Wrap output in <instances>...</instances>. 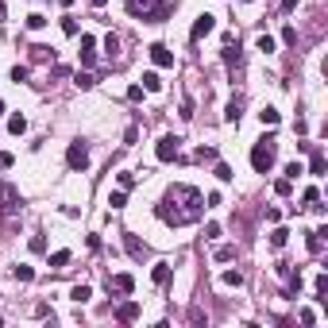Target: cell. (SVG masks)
<instances>
[{"mask_svg":"<svg viewBox=\"0 0 328 328\" xmlns=\"http://www.w3.org/2000/svg\"><path fill=\"white\" fill-rule=\"evenodd\" d=\"M201 212H205V197L197 193L193 185H170L166 197L155 205V216H159L163 224H170V228L201 220Z\"/></svg>","mask_w":328,"mask_h":328,"instance_id":"6da1fadb","label":"cell"},{"mask_svg":"<svg viewBox=\"0 0 328 328\" xmlns=\"http://www.w3.org/2000/svg\"><path fill=\"white\" fill-rule=\"evenodd\" d=\"M128 12L143 23H163L174 12V0H128Z\"/></svg>","mask_w":328,"mask_h":328,"instance_id":"7a4b0ae2","label":"cell"},{"mask_svg":"<svg viewBox=\"0 0 328 328\" xmlns=\"http://www.w3.org/2000/svg\"><path fill=\"white\" fill-rule=\"evenodd\" d=\"M274 159H278V143H274V135H263V139L251 147L255 174H270V170H274Z\"/></svg>","mask_w":328,"mask_h":328,"instance_id":"3957f363","label":"cell"},{"mask_svg":"<svg viewBox=\"0 0 328 328\" xmlns=\"http://www.w3.org/2000/svg\"><path fill=\"white\" fill-rule=\"evenodd\" d=\"M66 166L70 170H89V147H85V139H74L66 147Z\"/></svg>","mask_w":328,"mask_h":328,"instance_id":"277c9868","label":"cell"},{"mask_svg":"<svg viewBox=\"0 0 328 328\" xmlns=\"http://www.w3.org/2000/svg\"><path fill=\"white\" fill-rule=\"evenodd\" d=\"M178 151H181V139H178V135H163V139L155 143V159H159V163H174V159H178Z\"/></svg>","mask_w":328,"mask_h":328,"instance_id":"5b68a950","label":"cell"},{"mask_svg":"<svg viewBox=\"0 0 328 328\" xmlns=\"http://www.w3.org/2000/svg\"><path fill=\"white\" fill-rule=\"evenodd\" d=\"M0 212H4V216L19 212V189H15V185H0Z\"/></svg>","mask_w":328,"mask_h":328,"instance_id":"8992f818","label":"cell"},{"mask_svg":"<svg viewBox=\"0 0 328 328\" xmlns=\"http://www.w3.org/2000/svg\"><path fill=\"white\" fill-rule=\"evenodd\" d=\"M212 27H216V15H197V23H193V31H189V39H193V43H201V39H205V35H212Z\"/></svg>","mask_w":328,"mask_h":328,"instance_id":"52a82bcc","label":"cell"},{"mask_svg":"<svg viewBox=\"0 0 328 328\" xmlns=\"http://www.w3.org/2000/svg\"><path fill=\"white\" fill-rule=\"evenodd\" d=\"M151 62H155L159 70H170V66H174V54H170L163 43H151Z\"/></svg>","mask_w":328,"mask_h":328,"instance_id":"ba28073f","label":"cell"},{"mask_svg":"<svg viewBox=\"0 0 328 328\" xmlns=\"http://www.w3.org/2000/svg\"><path fill=\"white\" fill-rule=\"evenodd\" d=\"M325 239H328V228H313L309 239H305V243H309V255H321V251H325Z\"/></svg>","mask_w":328,"mask_h":328,"instance_id":"9c48e42d","label":"cell"},{"mask_svg":"<svg viewBox=\"0 0 328 328\" xmlns=\"http://www.w3.org/2000/svg\"><path fill=\"white\" fill-rule=\"evenodd\" d=\"M116 321H124V325H132V321H139V305L135 301H124L116 309Z\"/></svg>","mask_w":328,"mask_h":328,"instance_id":"30bf717a","label":"cell"},{"mask_svg":"<svg viewBox=\"0 0 328 328\" xmlns=\"http://www.w3.org/2000/svg\"><path fill=\"white\" fill-rule=\"evenodd\" d=\"M112 290H116V294H132L135 278H132V274H112Z\"/></svg>","mask_w":328,"mask_h":328,"instance_id":"8fae6325","label":"cell"},{"mask_svg":"<svg viewBox=\"0 0 328 328\" xmlns=\"http://www.w3.org/2000/svg\"><path fill=\"white\" fill-rule=\"evenodd\" d=\"M239 116H243V101H239V97H232V101H228V108H224V120H228V124H239Z\"/></svg>","mask_w":328,"mask_h":328,"instance_id":"7c38bea8","label":"cell"},{"mask_svg":"<svg viewBox=\"0 0 328 328\" xmlns=\"http://www.w3.org/2000/svg\"><path fill=\"white\" fill-rule=\"evenodd\" d=\"M151 282H155V286H166V282H170V263H155V270H151Z\"/></svg>","mask_w":328,"mask_h":328,"instance_id":"4fadbf2b","label":"cell"},{"mask_svg":"<svg viewBox=\"0 0 328 328\" xmlns=\"http://www.w3.org/2000/svg\"><path fill=\"white\" fill-rule=\"evenodd\" d=\"M31 62H54V50L43 46V43H35V46H31Z\"/></svg>","mask_w":328,"mask_h":328,"instance_id":"5bb4252c","label":"cell"},{"mask_svg":"<svg viewBox=\"0 0 328 328\" xmlns=\"http://www.w3.org/2000/svg\"><path fill=\"white\" fill-rule=\"evenodd\" d=\"M139 81H143V89H147V93H159V89H163V77L155 74V70H147V74L139 77Z\"/></svg>","mask_w":328,"mask_h":328,"instance_id":"9a60e30c","label":"cell"},{"mask_svg":"<svg viewBox=\"0 0 328 328\" xmlns=\"http://www.w3.org/2000/svg\"><path fill=\"white\" fill-rule=\"evenodd\" d=\"M70 259H74V255L62 247V251H54V255H50V267H54V270H66V267H70Z\"/></svg>","mask_w":328,"mask_h":328,"instance_id":"2e32d148","label":"cell"},{"mask_svg":"<svg viewBox=\"0 0 328 328\" xmlns=\"http://www.w3.org/2000/svg\"><path fill=\"white\" fill-rule=\"evenodd\" d=\"M224 62H228V66H239V62H243V54H239V43H228V46H224Z\"/></svg>","mask_w":328,"mask_h":328,"instance_id":"e0dca14e","label":"cell"},{"mask_svg":"<svg viewBox=\"0 0 328 328\" xmlns=\"http://www.w3.org/2000/svg\"><path fill=\"white\" fill-rule=\"evenodd\" d=\"M220 286H232V290H239V286H243V274H239V270H224V274H220Z\"/></svg>","mask_w":328,"mask_h":328,"instance_id":"ac0fdd59","label":"cell"},{"mask_svg":"<svg viewBox=\"0 0 328 328\" xmlns=\"http://www.w3.org/2000/svg\"><path fill=\"white\" fill-rule=\"evenodd\" d=\"M236 259V243H220L216 247V263H232Z\"/></svg>","mask_w":328,"mask_h":328,"instance_id":"d6986e66","label":"cell"},{"mask_svg":"<svg viewBox=\"0 0 328 328\" xmlns=\"http://www.w3.org/2000/svg\"><path fill=\"white\" fill-rule=\"evenodd\" d=\"M8 132H12V135H23V132H27V120L19 116V112H15V116H8Z\"/></svg>","mask_w":328,"mask_h":328,"instance_id":"ffe728a7","label":"cell"},{"mask_svg":"<svg viewBox=\"0 0 328 328\" xmlns=\"http://www.w3.org/2000/svg\"><path fill=\"white\" fill-rule=\"evenodd\" d=\"M259 120H263V128H274V124H278V120H282V116H278V108H263V112H259Z\"/></svg>","mask_w":328,"mask_h":328,"instance_id":"44dd1931","label":"cell"},{"mask_svg":"<svg viewBox=\"0 0 328 328\" xmlns=\"http://www.w3.org/2000/svg\"><path fill=\"white\" fill-rule=\"evenodd\" d=\"M124 247H128V255H132V259H143V243H139L135 236H124Z\"/></svg>","mask_w":328,"mask_h":328,"instance_id":"7402d4cb","label":"cell"},{"mask_svg":"<svg viewBox=\"0 0 328 328\" xmlns=\"http://www.w3.org/2000/svg\"><path fill=\"white\" fill-rule=\"evenodd\" d=\"M108 205H112V209H124V205H128V189H112V193H108Z\"/></svg>","mask_w":328,"mask_h":328,"instance_id":"603a6c76","label":"cell"},{"mask_svg":"<svg viewBox=\"0 0 328 328\" xmlns=\"http://www.w3.org/2000/svg\"><path fill=\"white\" fill-rule=\"evenodd\" d=\"M286 239H290V232H286V228H274V232H270V247L278 251V247H286Z\"/></svg>","mask_w":328,"mask_h":328,"instance_id":"cb8c5ba5","label":"cell"},{"mask_svg":"<svg viewBox=\"0 0 328 328\" xmlns=\"http://www.w3.org/2000/svg\"><path fill=\"white\" fill-rule=\"evenodd\" d=\"M70 298H74L77 305H85V301L93 298V290H89V286H74V290H70Z\"/></svg>","mask_w":328,"mask_h":328,"instance_id":"d4e9b609","label":"cell"},{"mask_svg":"<svg viewBox=\"0 0 328 328\" xmlns=\"http://www.w3.org/2000/svg\"><path fill=\"white\" fill-rule=\"evenodd\" d=\"M12 274H15V282H31V278H35V270H31L27 263H19V267H12Z\"/></svg>","mask_w":328,"mask_h":328,"instance_id":"484cf974","label":"cell"},{"mask_svg":"<svg viewBox=\"0 0 328 328\" xmlns=\"http://www.w3.org/2000/svg\"><path fill=\"white\" fill-rule=\"evenodd\" d=\"M274 193H278V197H290V193H294V181H290V178H278V181H274Z\"/></svg>","mask_w":328,"mask_h":328,"instance_id":"4316f807","label":"cell"},{"mask_svg":"<svg viewBox=\"0 0 328 328\" xmlns=\"http://www.w3.org/2000/svg\"><path fill=\"white\" fill-rule=\"evenodd\" d=\"M74 85H77V89H93L97 77H93V74H74Z\"/></svg>","mask_w":328,"mask_h":328,"instance_id":"83f0119b","label":"cell"},{"mask_svg":"<svg viewBox=\"0 0 328 328\" xmlns=\"http://www.w3.org/2000/svg\"><path fill=\"white\" fill-rule=\"evenodd\" d=\"M197 159H201V163H216V147H205V143H201V147H197Z\"/></svg>","mask_w":328,"mask_h":328,"instance_id":"f1b7e54d","label":"cell"},{"mask_svg":"<svg viewBox=\"0 0 328 328\" xmlns=\"http://www.w3.org/2000/svg\"><path fill=\"white\" fill-rule=\"evenodd\" d=\"M255 46H259L263 54H274V39H270V35H259V39H255Z\"/></svg>","mask_w":328,"mask_h":328,"instance_id":"f546056e","label":"cell"},{"mask_svg":"<svg viewBox=\"0 0 328 328\" xmlns=\"http://www.w3.org/2000/svg\"><path fill=\"white\" fill-rule=\"evenodd\" d=\"M309 174H313V178H321V174H325V155H313V163H309Z\"/></svg>","mask_w":328,"mask_h":328,"instance_id":"4dcf8cb0","label":"cell"},{"mask_svg":"<svg viewBox=\"0 0 328 328\" xmlns=\"http://www.w3.org/2000/svg\"><path fill=\"white\" fill-rule=\"evenodd\" d=\"M212 174H216L220 181H232V178H236V174H232V166H228V163H216V170H212Z\"/></svg>","mask_w":328,"mask_h":328,"instance_id":"1f68e13d","label":"cell"},{"mask_svg":"<svg viewBox=\"0 0 328 328\" xmlns=\"http://www.w3.org/2000/svg\"><path fill=\"white\" fill-rule=\"evenodd\" d=\"M27 27H31V31H43V27H46V15L31 12V15H27Z\"/></svg>","mask_w":328,"mask_h":328,"instance_id":"d6a6232c","label":"cell"},{"mask_svg":"<svg viewBox=\"0 0 328 328\" xmlns=\"http://www.w3.org/2000/svg\"><path fill=\"white\" fill-rule=\"evenodd\" d=\"M27 74H31L27 66H12V81H15V85H19V81H27Z\"/></svg>","mask_w":328,"mask_h":328,"instance_id":"836d02e7","label":"cell"},{"mask_svg":"<svg viewBox=\"0 0 328 328\" xmlns=\"http://www.w3.org/2000/svg\"><path fill=\"white\" fill-rule=\"evenodd\" d=\"M62 31H66V35H77V19H74V15H66V19H62Z\"/></svg>","mask_w":328,"mask_h":328,"instance_id":"e575fe53","label":"cell"},{"mask_svg":"<svg viewBox=\"0 0 328 328\" xmlns=\"http://www.w3.org/2000/svg\"><path fill=\"white\" fill-rule=\"evenodd\" d=\"M31 251L43 255V251H46V239H43V236H31Z\"/></svg>","mask_w":328,"mask_h":328,"instance_id":"d590c367","label":"cell"},{"mask_svg":"<svg viewBox=\"0 0 328 328\" xmlns=\"http://www.w3.org/2000/svg\"><path fill=\"white\" fill-rule=\"evenodd\" d=\"M105 50H108V58H116V50H120V43H116V35H108V39H105Z\"/></svg>","mask_w":328,"mask_h":328,"instance_id":"8d00e7d4","label":"cell"},{"mask_svg":"<svg viewBox=\"0 0 328 328\" xmlns=\"http://www.w3.org/2000/svg\"><path fill=\"white\" fill-rule=\"evenodd\" d=\"M298 174H305V170H301V163H290V166H286V178H290V181L298 178Z\"/></svg>","mask_w":328,"mask_h":328,"instance_id":"74e56055","label":"cell"},{"mask_svg":"<svg viewBox=\"0 0 328 328\" xmlns=\"http://www.w3.org/2000/svg\"><path fill=\"white\" fill-rule=\"evenodd\" d=\"M282 43H286V46H294V43H298V31L286 27V31H282Z\"/></svg>","mask_w":328,"mask_h":328,"instance_id":"f35d334b","label":"cell"},{"mask_svg":"<svg viewBox=\"0 0 328 328\" xmlns=\"http://www.w3.org/2000/svg\"><path fill=\"white\" fill-rule=\"evenodd\" d=\"M128 101H143V85H128Z\"/></svg>","mask_w":328,"mask_h":328,"instance_id":"ab89813d","label":"cell"},{"mask_svg":"<svg viewBox=\"0 0 328 328\" xmlns=\"http://www.w3.org/2000/svg\"><path fill=\"white\" fill-rule=\"evenodd\" d=\"M205 239H220V224H205Z\"/></svg>","mask_w":328,"mask_h":328,"instance_id":"60d3db41","label":"cell"},{"mask_svg":"<svg viewBox=\"0 0 328 328\" xmlns=\"http://www.w3.org/2000/svg\"><path fill=\"white\" fill-rule=\"evenodd\" d=\"M301 325H305V328L317 325V313H313V309H301Z\"/></svg>","mask_w":328,"mask_h":328,"instance_id":"b9f144b4","label":"cell"},{"mask_svg":"<svg viewBox=\"0 0 328 328\" xmlns=\"http://www.w3.org/2000/svg\"><path fill=\"white\" fill-rule=\"evenodd\" d=\"M317 197H321V193H317L313 185H309V189H305V193H301V201H305V205H317Z\"/></svg>","mask_w":328,"mask_h":328,"instance_id":"7bdbcfd3","label":"cell"},{"mask_svg":"<svg viewBox=\"0 0 328 328\" xmlns=\"http://www.w3.org/2000/svg\"><path fill=\"white\" fill-rule=\"evenodd\" d=\"M135 185V174H120V189H132Z\"/></svg>","mask_w":328,"mask_h":328,"instance_id":"ee69618b","label":"cell"},{"mask_svg":"<svg viewBox=\"0 0 328 328\" xmlns=\"http://www.w3.org/2000/svg\"><path fill=\"white\" fill-rule=\"evenodd\" d=\"M97 62V50H81V66H93Z\"/></svg>","mask_w":328,"mask_h":328,"instance_id":"f6af8a7d","label":"cell"},{"mask_svg":"<svg viewBox=\"0 0 328 328\" xmlns=\"http://www.w3.org/2000/svg\"><path fill=\"white\" fill-rule=\"evenodd\" d=\"M298 8V0H282V12H294Z\"/></svg>","mask_w":328,"mask_h":328,"instance_id":"bcb514c9","label":"cell"},{"mask_svg":"<svg viewBox=\"0 0 328 328\" xmlns=\"http://www.w3.org/2000/svg\"><path fill=\"white\" fill-rule=\"evenodd\" d=\"M0 166H12V155H8V151H0Z\"/></svg>","mask_w":328,"mask_h":328,"instance_id":"7dc6e473","label":"cell"},{"mask_svg":"<svg viewBox=\"0 0 328 328\" xmlns=\"http://www.w3.org/2000/svg\"><path fill=\"white\" fill-rule=\"evenodd\" d=\"M89 4H93V8H105V4H108V0H89Z\"/></svg>","mask_w":328,"mask_h":328,"instance_id":"c3c4849f","label":"cell"},{"mask_svg":"<svg viewBox=\"0 0 328 328\" xmlns=\"http://www.w3.org/2000/svg\"><path fill=\"white\" fill-rule=\"evenodd\" d=\"M58 4H62V8H70V4H74V0H58Z\"/></svg>","mask_w":328,"mask_h":328,"instance_id":"681fc988","label":"cell"},{"mask_svg":"<svg viewBox=\"0 0 328 328\" xmlns=\"http://www.w3.org/2000/svg\"><path fill=\"white\" fill-rule=\"evenodd\" d=\"M4 12H8V8H4V0H0V19H4Z\"/></svg>","mask_w":328,"mask_h":328,"instance_id":"f907efd6","label":"cell"},{"mask_svg":"<svg viewBox=\"0 0 328 328\" xmlns=\"http://www.w3.org/2000/svg\"><path fill=\"white\" fill-rule=\"evenodd\" d=\"M0 116H4V105H0Z\"/></svg>","mask_w":328,"mask_h":328,"instance_id":"816d5d0a","label":"cell"}]
</instances>
